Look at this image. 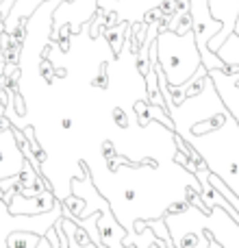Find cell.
Segmentation results:
<instances>
[{
  "mask_svg": "<svg viewBox=\"0 0 239 248\" xmlns=\"http://www.w3.org/2000/svg\"><path fill=\"white\" fill-rule=\"evenodd\" d=\"M4 35H7V33H0V61H2V42H4Z\"/></svg>",
  "mask_w": 239,
  "mask_h": 248,
  "instance_id": "8992f818",
  "label": "cell"
},
{
  "mask_svg": "<svg viewBox=\"0 0 239 248\" xmlns=\"http://www.w3.org/2000/svg\"><path fill=\"white\" fill-rule=\"evenodd\" d=\"M42 237L33 231H13L7 235V248H35Z\"/></svg>",
  "mask_w": 239,
  "mask_h": 248,
  "instance_id": "5b68a950",
  "label": "cell"
},
{
  "mask_svg": "<svg viewBox=\"0 0 239 248\" xmlns=\"http://www.w3.org/2000/svg\"><path fill=\"white\" fill-rule=\"evenodd\" d=\"M24 166V153L20 150L17 144L15 128H7L0 131V181L13 179L22 172Z\"/></svg>",
  "mask_w": 239,
  "mask_h": 248,
  "instance_id": "7a4b0ae2",
  "label": "cell"
},
{
  "mask_svg": "<svg viewBox=\"0 0 239 248\" xmlns=\"http://www.w3.org/2000/svg\"><path fill=\"white\" fill-rule=\"evenodd\" d=\"M4 109H7V107H4V103H2V100H0V118L4 116Z\"/></svg>",
  "mask_w": 239,
  "mask_h": 248,
  "instance_id": "52a82bcc",
  "label": "cell"
},
{
  "mask_svg": "<svg viewBox=\"0 0 239 248\" xmlns=\"http://www.w3.org/2000/svg\"><path fill=\"white\" fill-rule=\"evenodd\" d=\"M15 196V205H9V214L11 216H33V214H46L55 207L57 198L52 196L48 189H44L42 194H35V196H29L22 201L17 196V192L13 194Z\"/></svg>",
  "mask_w": 239,
  "mask_h": 248,
  "instance_id": "3957f363",
  "label": "cell"
},
{
  "mask_svg": "<svg viewBox=\"0 0 239 248\" xmlns=\"http://www.w3.org/2000/svg\"><path fill=\"white\" fill-rule=\"evenodd\" d=\"M189 17H192V33L196 42L198 55H200L205 70H228V63L215 57V52H209V39H213L222 29V22L211 16L209 0H189Z\"/></svg>",
  "mask_w": 239,
  "mask_h": 248,
  "instance_id": "6da1fadb",
  "label": "cell"
},
{
  "mask_svg": "<svg viewBox=\"0 0 239 248\" xmlns=\"http://www.w3.org/2000/svg\"><path fill=\"white\" fill-rule=\"evenodd\" d=\"M42 4V0H15L11 11L4 16V33H15L20 29V20L33 16V11Z\"/></svg>",
  "mask_w": 239,
  "mask_h": 248,
  "instance_id": "277c9868",
  "label": "cell"
}]
</instances>
